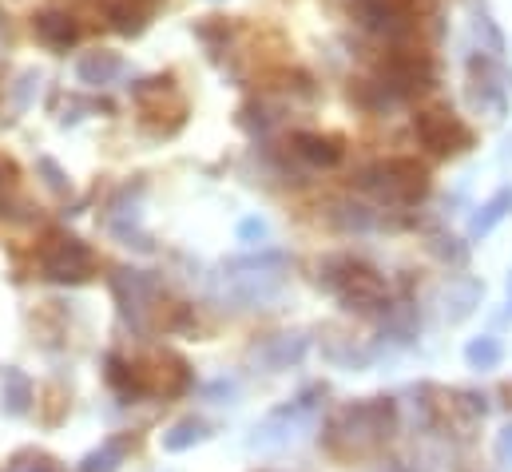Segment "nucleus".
Instances as JSON below:
<instances>
[{
  "mask_svg": "<svg viewBox=\"0 0 512 472\" xmlns=\"http://www.w3.org/2000/svg\"><path fill=\"white\" fill-rule=\"evenodd\" d=\"M124 449H128V441H108L104 449H96L80 461V472H116L124 461Z\"/></svg>",
  "mask_w": 512,
  "mask_h": 472,
  "instance_id": "2eb2a0df",
  "label": "nucleus"
},
{
  "mask_svg": "<svg viewBox=\"0 0 512 472\" xmlns=\"http://www.w3.org/2000/svg\"><path fill=\"white\" fill-rule=\"evenodd\" d=\"M36 266H40V274L52 278V282H84V278H92L96 258H92V250L84 246V238L52 231L44 242H36Z\"/></svg>",
  "mask_w": 512,
  "mask_h": 472,
  "instance_id": "39448f33",
  "label": "nucleus"
},
{
  "mask_svg": "<svg viewBox=\"0 0 512 472\" xmlns=\"http://www.w3.org/2000/svg\"><path fill=\"white\" fill-rule=\"evenodd\" d=\"M473 32H477V40H481V48H485V52H493V56H505V32H501V24H497L489 12H477V20H473Z\"/></svg>",
  "mask_w": 512,
  "mask_h": 472,
  "instance_id": "dca6fc26",
  "label": "nucleus"
},
{
  "mask_svg": "<svg viewBox=\"0 0 512 472\" xmlns=\"http://www.w3.org/2000/svg\"><path fill=\"white\" fill-rule=\"evenodd\" d=\"M108 20H112V28L124 32V36H139V32H143V12H139V8H128V4H112V8H108Z\"/></svg>",
  "mask_w": 512,
  "mask_h": 472,
  "instance_id": "f3484780",
  "label": "nucleus"
},
{
  "mask_svg": "<svg viewBox=\"0 0 512 472\" xmlns=\"http://www.w3.org/2000/svg\"><path fill=\"white\" fill-rule=\"evenodd\" d=\"M397 433V401L393 397H370L358 405H346L326 425V453L334 457H362L374 445H382Z\"/></svg>",
  "mask_w": 512,
  "mask_h": 472,
  "instance_id": "f257e3e1",
  "label": "nucleus"
},
{
  "mask_svg": "<svg viewBox=\"0 0 512 472\" xmlns=\"http://www.w3.org/2000/svg\"><path fill=\"white\" fill-rule=\"evenodd\" d=\"M469 92H473V104L481 112H493V116H505L509 112V92H512V80L505 72V60L485 52V48H473L469 52Z\"/></svg>",
  "mask_w": 512,
  "mask_h": 472,
  "instance_id": "423d86ee",
  "label": "nucleus"
},
{
  "mask_svg": "<svg viewBox=\"0 0 512 472\" xmlns=\"http://www.w3.org/2000/svg\"><path fill=\"white\" fill-rule=\"evenodd\" d=\"M465 361L473 365V369H497L501 361H505V346L497 342V338H473L469 346H465Z\"/></svg>",
  "mask_w": 512,
  "mask_h": 472,
  "instance_id": "f8f14e48",
  "label": "nucleus"
},
{
  "mask_svg": "<svg viewBox=\"0 0 512 472\" xmlns=\"http://www.w3.org/2000/svg\"><path fill=\"white\" fill-rule=\"evenodd\" d=\"M203 437H207V425L195 421V417H187V421H179L171 433H163V449H167V453H183V449L199 445Z\"/></svg>",
  "mask_w": 512,
  "mask_h": 472,
  "instance_id": "4468645a",
  "label": "nucleus"
},
{
  "mask_svg": "<svg viewBox=\"0 0 512 472\" xmlns=\"http://www.w3.org/2000/svg\"><path fill=\"white\" fill-rule=\"evenodd\" d=\"M40 171L48 175V187H56V191H68V183H64V175H60V167H56L52 159H40Z\"/></svg>",
  "mask_w": 512,
  "mask_h": 472,
  "instance_id": "6ab92c4d",
  "label": "nucleus"
},
{
  "mask_svg": "<svg viewBox=\"0 0 512 472\" xmlns=\"http://www.w3.org/2000/svg\"><path fill=\"white\" fill-rule=\"evenodd\" d=\"M358 187L389 211H413L433 191V171L417 155H389L358 171Z\"/></svg>",
  "mask_w": 512,
  "mask_h": 472,
  "instance_id": "f03ea898",
  "label": "nucleus"
},
{
  "mask_svg": "<svg viewBox=\"0 0 512 472\" xmlns=\"http://www.w3.org/2000/svg\"><path fill=\"white\" fill-rule=\"evenodd\" d=\"M290 143L310 167H326L330 171V167H338L346 159V143L338 135H326V131H294Z\"/></svg>",
  "mask_w": 512,
  "mask_h": 472,
  "instance_id": "0eeeda50",
  "label": "nucleus"
},
{
  "mask_svg": "<svg viewBox=\"0 0 512 472\" xmlns=\"http://www.w3.org/2000/svg\"><path fill=\"white\" fill-rule=\"evenodd\" d=\"M318 286L330 290L350 310H382L389 302V282L378 266L354 254H330L318 262Z\"/></svg>",
  "mask_w": 512,
  "mask_h": 472,
  "instance_id": "7ed1b4c3",
  "label": "nucleus"
},
{
  "mask_svg": "<svg viewBox=\"0 0 512 472\" xmlns=\"http://www.w3.org/2000/svg\"><path fill=\"white\" fill-rule=\"evenodd\" d=\"M433 250H437V258H445L449 266H465V262H469V242H465V238L441 235V238H433Z\"/></svg>",
  "mask_w": 512,
  "mask_h": 472,
  "instance_id": "a211bd4d",
  "label": "nucleus"
},
{
  "mask_svg": "<svg viewBox=\"0 0 512 472\" xmlns=\"http://www.w3.org/2000/svg\"><path fill=\"white\" fill-rule=\"evenodd\" d=\"M509 215H512V191L505 187V191H497V195H493V199L473 215V227H469V231H473V238L493 235Z\"/></svg>",
  "mask_w": 512,
  "mask_h": 472,
  "instance_id": "9b49d317",
  "label": "nucleus"
},
{
  "mask_svg": "<svg viewBox=\"0 0 512 472\" xmlns=\"http://www.w3.org/2000/svg\"><path fill=\"white\" fill-rule=\"evenodd\" d=\"M32 32H36L40 44H48V48H56V52H68V48L80 40V24H76V16L60 12V8L36 12V16H32Z\"/></svg>",
  "mask_w": 512,
  "mask_h": 472,
  "instance_id": "6e6552de",
  "label": "nucleus"
},
{
  "mask_svg": "<svg viewBox=\"0 0 512 472\" xmlns=\"http://www.w3.org/2000/svg\"><path fill=\"white\" fill-rule=\"evenodd\" d=\"M497 449H501V457H505V461H512V425H509V429H505V433H501V441H497Z\"/></svg>",
  "mask_w": 512,
  "mask_h": 472,
  "instance_id": "412c9836",
  "label": "nucleus"
},
{
  "mask_svg": "<svg viewBox=\"0 0 512 472\" xmlns=\"http://www.w3.org/2000/svg\"><path fill=\"white\" fill-rule=\"evenodd\" d=\"M413 139H417L429 155L453 159V155L473 151L477 131L457 116L449 104H429V108H417V112H413Z\"/></svg>",
  "mask_w": 512,
  "mask_h": 472,
  "instance_id": "20e7f679",
  "label": "nucleus"
},
{
  "mask_svg": "<svg viewBox=\"0 0 512 472\" xmlns=\"http://www.w3.org/2000/svg\"><path fill=\"white\" fill-rule=\"evenodd\" d=\"M239 238H247V242H262V238H266V223H262V219H247V223H243V227H239Z\"/></svg>",
  "mask_w": 512,
  "mask_h": 472,
  "instance_id": "aec40b11",
  "label": "nucleus"
},
{
  "mask_svg": "<svg viewBox=\"0 0 512 472\" xmlns=\"http://www.w3.org/2000/svg\"><path fill=\"white\" fill-rule=\"evenodd\" d=\"M4 381H8V393H4V401H8V405H4V409H8V413H16V417H20V413H28V405L36 401V389L28 385V377H24L20 369H8V373H4Z\"/></svg>",
  "mask_w": 512,
  "mask_h": 472,
  "instance_id": "ddd939ff",
  "label": "nucleus"
},
{
  "mask_svg": "<svg viewBox=\"0 0 512 472\" xmlns=\"http://www.w3.org/2000/svg\"><path fill=\"white\" fill-rule=\"evenodd\" d=\"M120 56L116 52H88L80 64H76V76H80V84H92V88H100V84H112L116 76H120Z\"/></svg>",
  "mask_w": 512,
  "mask_h": 472,
  "instance_id": "9d476101",
  "label": "nucleus"
},
{
  "mask_svg": "<svg viewBox=\"0 0 512 472\" xmlns=\"http://www.w3.org/2000/svg\"><path fill=\"white\" fill-rule=\"evenodd\" d=\"M330 223H334L338 231H346V235H366V231H374L382 219H378V211L366 207V203H334V207H330Z\"/></svg>",
  "mask_w": 512,
  "mask_h": 472,
  "instance_id": "1a4fd4ad",
  "label": "nucleus"
}]
</instances>
